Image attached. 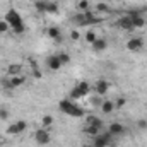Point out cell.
I'll list each match as a JSON object with an SVG mask.
<instances>
[{
    "mask_svg": "<svg viewBox=\"0 0 147 147\" xmlns=\"http://www.w3.org/2000/svg\"><path fill=\"white\" fill-rule=\"evenodd\" d=\"M5 22L12 28V31L16 34H22L26 31V26H24V21H22V16L19 14V10H16L14 7H10L7 12H5Z\"/></svg>",
    "mask_w": 147,
    "mask_h": 147,
    "instance_id": "6da1fadb",
    "label": "cell"
},
{
    "mask_svg": "<svg viewBox=\"0 0 147 147\" xmlns=\"http://www.w3.org/2000/svg\"><path fill=\"white\" fill-rule=\"evenodd\" d=\"M58 108H60V111H62L63 115H67V116H74V118L84 116V110H82L80 106H77L72 99H62V101L58 103Z\"/></svg>",
    "mask_w": 147,
    "mask_h": 147,
    "instance_id": "7a4b0ae2",
    "label": "cell"
},
{
    "mask_svg": "<svg viewBox=\"0 0 147 147\" xmlns=\"http://www.w3.org/2000/svg\"><path fill=\"white\" fill-rule=\"evenodd\" d=\"M89 91H91V86H89L86 80H84V82H79L72 91H70V99L84 98V96H87V94H89Z\"/></svg>",
    "mask_w": 147,
    "mask_h": 147,
    "instance_id": "3957f363",
    "label": "cell"
},
{
    "mask_svg": "<svg viewBox=\"0 0 147 147\" xmlns=\"http://www.w3.org/2000/svg\"><path fill=\"white\" fill-rule=\"evenodd\" d=\"M111 139H113V135H111L110 132H99L96 137H94V140H92V146L94 147H108L111 144Z\"/></svg>",
    "mask_w": 147,
    "mask_h": 147,
    "instance_id": "277c9868",
    "label": "cell"
},
{
    "mask_svg": "<svg viewBox=\"0 0 147 147\" xmlns=\"http://www.w3.org/2000/svg\"><path fill=\"white\" fill-rule=\"evenodd\" d=\"M26 128H28V123H26L24 120H19V121H16V123L9 125L5 132H7L9 135H19V134H22Z\"/></svg>",
    "mask_w": 147,
    "mask_h": 147,
    "instance_id": "5b68a950",
    "label": "cell"
},
{
    "mask_svg": "<svg viewBox=\"0 0 147 147\" xmlns=\"http://www.w3.org/2000/svg\"><path fill=\"white\" fill-rule=\"evenodd\" d=\"M34 140H36V144H39V146H46V144H50L51 137H50L48 130L41 127V128H38L36 132H34Z\"/></svg>",
    "mask_w": 147,
    "mask_h": 147,
    "instance_id": "8992f818",
    "label": "cell"
},
{
    "mask_svg": "<svg viewBox=\"0 0 147 147\" xmlns=\"http://www.w3.org/2000/svg\"><path fill=\"white\" fill-rule=\"evenodd\" d=\"M142 46H144L142 38H132V39L127 41V50L128 51H139V50H142Z\"/></svg>",
    "mask_w": 147,
    "mask_h": 147,
    "instance_id": "52a82bcc",
    "label": "cell"
},
{
    "mask_svg": "<svg viewBox=\"0 0 147 147\" xmlns=\"http://www.w3.org/2000/svg\"><path fill=\"white\" fill-rule=\"evenodd\" d=\"M130 19H132V24H134V28H144L146 26V19L139 14V12H128L127 14Z\"/></svg>",
    "mask_w": 147,
    "mask_h": 147,
    "instance_id": "ba28073f",
    "label": "cell"
},
{
    "mask_svg": "<svg viewBox=\"0 0 147 147\" xmlns=\"http://www.w3.org/2000/svg\"><path fill=\"white\" fill-rule=\"evenodd\" d=\"M94 22H99V17H96L91 10L87 12H82V19H80V24L82 26H87V24H94Z\"/></svg>",
    "mask_w": 147,
    "mask_h": 147,
    "instance_id": "9c48e42d",
    "label": "cell"
},
{
    "mask_svg": "<svg viewBox=\"0 0 147 147\" xmlns=\"http://www.w3.org/2000/svg\"><path fill=\"white\" fill-rule=\"evenodd\" d=\"M118 26H120L121 29H125V31H134V29H135L134 24H132V19H130L128 16H121V17L118 19Z\"/></svg>",
    "mask_w": 147,
    "mask_h": 147,
    "instance_id": "30bf717a",
    "label": "cell"
},
{
    "mask_svg": "<svg viewBox=\"0 0 147 147\" xmlns=\"http://www.w3.org/2000/svg\"><path fill=\"white\" fill-rule=\"evenodd\" d=\"M46 65H48V69H50V70H53V72L62 69V63H60V60H58V57H57V55L48 57V58H46Z\"/></svg>",
    "mask_w": 147,
    "mask_h": 147,
    "instance_id": "8fae6325",
    "label": "cell"
},
{
    "mask_svg": "<svg viewBox=\"0 0 147 147\" xmlns=\"http://www.w3.org/2000/svg\"><path fill=\"white\" fill-rule=\"evenodd\" d=\"M94 89H96V92H98L99 96H103V94L108 92V89H110V82H108V80H98L96 86H94Z\"/></svg>",
    "mask_w": 147,
    "mask_h": 147,
    "instance_id": "7c38bea8",
    "label": "cell"
},
{
    "mask_svg": "<svg viewBox=\"0 0 147 147\" xmlns=\"http://www.w3.org/2000/svg\"><path fill=\"white\" fill-rule=\"evenodd\" d=\"M108 132H110L111 135H121L123 132H125V127L121 125V123H116V121H113L110 125V128H108Z\"/></svg>",
    "mask_w": 147,
    "mask_h": 147,
    "instance_id": "4fadbf2b",
    "label": "cell"
},
{
    "mask_svg": "<svg viewBox=\"0 0 147 147\" xmlns=\"http://www.w3.org/2000/svg\"><path fill=\"white\" fill-rule=\"evenodd\" d=\"M86 125H92V127H98V128L101 130V128H103V120L98 118V116H94V115H89L87 120H86Z\"/></svg>",
    "mask_w": 147,
    "mask_h": 147,
    "instance_id": "5bb4252c",
    "label": "cell"
},
{
    "mask_svg": "<svg viewBox=\"0 0 147 147\" xmlns=\"http://www.w3.org/2000/svg\"><path fill=\"white\" fill-rule=\"evenodd\" d=\"M46 34L51 38V39H55V41H62V33H60V29L55 28V26L48 28V29H46Z\"/></svg>",
    "mask_w": 147,
    "mask_h": 147,
    "instance_id": "9a60e30c",
    "label": "cell"
},
{
    "mask_svg": "<svg viewBox=\"0 0 147 147\" xmlns=\"http://www.w3.org/2000/svg\"><path fill=\"white\" fill-rule=\"evenodd\" d=\"M99 108H101V113L103 115H110V113H113V111L116 110L115 108V101H103V105Z\"/></svg>",
    "mask_w": 147,
    "mask_h": 147,
    "instance_id": "2e32d148",
    "label": "cell"
},
{
    "mask_svg": "<svg viewBox=\"0 0 147 147\" xmlns=\"http://www.w3.org/2000/svg\"><path fill=\"white\" fill-rule=\"evenodd\" d=\"M7 74H9L10 77H14V75H22V65H19V63H12V65H9Z\"/></svg>",
    "mask_w": 147,
    "mask_h": 147,
    "instance_id": "e0dca14e",
    "label": "cell"
},
{
    "mask_svg": "<svg viewBox=\"0 0 147 147\" xmlns=\"http://www.w3.org/2000/svg\"><path fill=\"white\" fill-rule=\"evenodd\" d=\"M10 82H12V87L17 89V87H21V86H24L26 77H24V75H14V77H10Z\"/></svg>",
    "mask_w": 147,
    "mask_h": 147,
    "instance_id": "ac0fdd59",
    "label": "cell"
},
{
    "mask_svg": "<svg viewBox=\"0 0 147 147\" xmlns=\"http://www.w3.org/2000/svg\"><path fill=\"white\" fill-rule=\"evenodd\" d=\"M106 46H108V43H106V39H103V38H98V39L92 43V48H94L96 51H103V50H106Z\"/></svg>",
    "mask_w": 147,
    "mask_h": 147,
    "instance_id": "d6986e66",
    "label": "cell"
},
{
    "mask_svg": "<svg viewBox=\"0 0 147 147\" xmlns=\"http://www.w3.org/2000/svg\"><path fill=\"white\" fill-rule=\"evenodd\" d=\"M53 125V116L51 115H45L43 118H41V127L43 128H50Z\"/></svg>",
    "mask_w": 147,
    "mask_h": 147,
    "instance_id": "ffe728a7",
    "label": "cell"
},
{
    "mask_svg": "<svg viewBox=\"0 0 147 147\" xmlns=\"http://www.w3.org/2000/svg\"><path fill=\"white\" fill-rule=\"evenodd\" d=\"M99 132H101V130H99L98 127H92V125H86V128H84V134H87V135H91V137H96Z\"/></svg>",
    "mask_w": 147,
    "mask_h": 147,
    "instance_id": "44dd1931",
    "label": "cell"
},
{
    "mask_svg": "<svg viewBox=\"0 0 147 147\" xmlns=\"http://www.w3.org/2000/svg\"><path fill=\"white\" fill-rule=\"evenodd\" d=\"M84 39H86V43L92 45V43L98 39V36H96V31H87V33H86V36H84Z\"/></svg>",
    "mask_w": 147,
    "mask_h": 147,
    "instance_id": "7402d4cb",
    "label": "cell"
},
{
    "mask_svg": "<svg viewBox=\"0 0 147 147\" xmlns=\"http://www.w3.org/2000/svg\"><path fill=\"white\" fill-rule=\"evenodd\" d=\"M58 12V5L55 2H48L46 3V14H57Z\"/></svg>",
    "mask_w": 147,
    "mask_h": 147,
    "instance_id": "603a6c76",
    "label": "cell"
},
{
    "mask_svg": "<svg viewBox=\"0 0 147 147\" xmlns=\"http://www.w3.org/2000/svg\"><path fill=\"white\" fill-rule=\"evenodd\" d=\"M57 57H58V60H60V63H62V65L70 63V55H69V53H63V51H62V53H58Z\"/></svg>",
    "mask_w": 147,
    "mask_h": 147,
    "instance_id": "cb8c5ba5",
    "label": "cell"
},
{
    "mask_svg": "<svg viewBox=\"0 0 147 147\" xmlns=\"http://www.w3.org/2000/svg\"><path fill=\"white\" fill-rule=\"evenodd\" d=\"M46 0H36L34 2V9L36 10H39V12H46Z\"/></svg>",
    "mask_w": 147,
    "mask_h": 147,
    "instance_id": "d4e9b609",
    "label": "cell"
},
{
    "mask_svg": "<svg viewBox=\"0 0 147 147\" xmlns=\"http://www.w3.org/2000/svg\"><path fill=\"white\" fill-rule=\"evenodd\" d=\"M77 9L80 12H87L89 10V0H79L77 2Z\"/></svg>",
    "mask_w": 147,
    "mask_h": 147,
    "instance_id": "484cf974",
    "label": "cell"
},
{
    "mask_svg": "<svg viewBox=\"0 0 147 147\" xmlns=\"http://www.w3.org/2000/svg\"><path fill=\"white\" fill-rule=\"evenodd\" d=\"M2 87H3V89H7V91H12V89H14V87H12V82H10V77L2 80Z\"/></svg>",
    "mask_w": 147,
    "mask_h": 147,
    "instance_id": "4316f807",
    "label": "cell"
},
{
    "mask_svg": "<svg viewBox=\"0 0 147 147\" xmlns=\"http://www.w3.org/2000/svg\"><path fill=\"white\" fill-rule=\"evenodd\" d=\"M125 105H127V99H125L123 96H120V98L115 101V108H123Z\"/></svg>",
    "mask_w": 147,
    "mask_h": 147,
    "instance_id": "83f0119b",
    "label": "cell"
},
{
    "mask_svg": "<svg viewBox=\"0 0 147 147\" xmlns=\"http://www.w3.org/2000/svg\"><path fill=\"white\" fill-rule=\"evenodd\" d=\"M9 28H10V26H9V24H7L5 21H0V34L7 33V31H9Z\"/></svg>",
    "mask_w": 147,
    "mask_h": 147,
    "instance_id": "f1b7e54d",
    "label": "cell"
},
{
    "mask_svg": "<svg viewBox=\"0 0 147 147\" xmlns=\"http://www.w3.org/2000/svg\"><path fill=\"white\" fill-rule=\"evenodd\" d=\"M96 9H98L99 12H110V7H108L106 3H98V5H96Z\"/></svg>",
    "mask_w": 147,
    "mask_h": 147,
    "instance_id": "f546056e",
    "label": "cell"
},
{
    "mask_svg": "<svg viewBox=\"0 0 147 147\" xmlns=\"http://www.w3.org/2000/svg\"><path fill=\"white\" fill-rule=\"evenodd\" d=\"M137 127H139L140 130H147V120H139V121H137Z\"/></svg>",
    "mask_w": 147,
    "mask_h": 147,
    "instance_id": "4dcf8cb0",
    "label": "cell"
},
{
    "mask_svg": "<svg viewBox=\"0 0 147 147\" xmlns=\"http://www.w3.org/2000/svg\"><path fill=\"white\" fill-rule=\"evenodd\" d=\"M79 38H80V34H79V31H72V33H70V39H72V41H77Z\"/></svg>",
    "mask_w": 147,
    "mask_h": 147,
    "instance_id": "1f68e13d",
    "label": "cell"
},
{
    "mask_svg": "<svg viewBox=\"0 0 147 147\" xmlns=\"http://www.w3.org/2000/svg\"><path fill=\"white\" fill-rule=\"evenodd\" d=\"M9 116V111L7 110H0V120H5Z\"/></svg>",
    "mask_w": 147,
    "mask_h": 147,
    "instance_id": "d6a6232c",
    "label": "cell"
},
{
    "mask_svg": "<svg viewBox=\"0 0 147 147\" xmlns=\"http://www.w3.org/2000/svg\"><path fill=\"white\" fill-rule=\"evenodd\" d=\"M92 105H94V106H101V105H103V101H101L99 98H94V99H92Z\"/></svg>",
    "mask_w": 147,
    "mask_h": 147,
    "instance_id": "836d02e7",
    "label": "cell"
},
{
    "mask_svg": "<svg viewBox=\"0 0 147 147\" xmlns=\"http://www.w3.org/2000/svg\"><path fill=\"white\" fill-rule=\"evenodd\" d=\"M2 89H3V87H2V84H0V92H2Z\"/></svg>",
    "mask_w": 147,
    "mask_h": 147,
    "instance_id": "e575fe53",
    "label": "cell"
},
{
    "mask_svg": "<svg viewBox=\"0 0 147 147\" xmlns=\"http://www.w3.org/2000/svg\"><path fill=\"white\" fill-rule=\"evenodd\" d=\"M84 147H94V146H84Z\"/></svg>",
    "mask_w": 147,
    "mask_h": 147,
    "instance_id": "d590c367",
    "label": "cell"
}]
</instances>
